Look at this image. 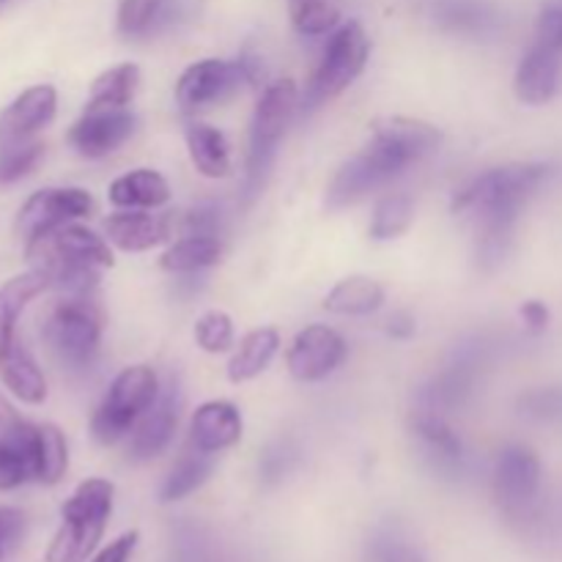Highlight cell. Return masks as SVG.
Segmentation results:
<instances>
[{"label": "cell", "mask_w": 562, "mask_h": 562, "mask_svg": "<svg viewBox=\"0 0 562 562\" xmlns=\"http://www.w3.org/2000/svg\"><path fill=\"white\" fill-rule=\"evenodd\" d=\"M549 179L552 165L516 162L486 170L456 192L453 212L470 214L477 225L475 258L483 272H497L503 267L519 212Z\"/></svg>", "instance_id": "cell-1"}, {"label": "cell", "mask_w": 562, "mask_h": 562, "mask_svg": "<svg viewBox=\"0 0 562 562\" xmlns=\"http://www.w3.org/2000/svg\"><path fill=\"white\" fill-rule=\"evenodd\" d=\"M439 143L442 135L426 121L404 119V115L379 119L373 124L371 143L335 173L327 190V209H346L362 201L368 192L390 184L409 165L437 151Z\"/></svg>", "instance_id": "cell-2"}, {"label": "cell", "mask_w": 562, "mask_h": 562, "mask_svg": "<svg viewBox=\"0 0 562 562\" xmlns=\"http://www.w3.org/2000/svg\"><path fill=\"white\" fill-rule=\"evenodd\" d=\"M27 258L49 278V285L66 296H91L99 283V269L113 267V250L86 225H60L53 234L25 247Z\"/></svg>", "instance_id": "cell-3"}, {"label": "cell", "mask_w": 562, "mask_h": 562, "mask_svg": "<svg viewBox=\"0 0 562 562\" xmlns=\"http://www.w3.org/2000/svg\"><path fill=\"white\" fill-rule=\"evenodd\" d=\"M55 88L33 86L0 113V184H11L36 168L44 154L38 132L55 119Z\"/></svg>", "instance_id": "cell-4"}, {"label": "cell", "mask_w": 562, "mask_h": 562, "mask_svg": "<svg viewBox=\"0 0 562 562\" xmlns=\"http://www.w3.org/2000/svg\"><path fill=\"white\" fill-rule=\"evenodd\" d=\"M300 93L291 80H278L263 88L250 121V148H247V173L241 187V206H252L267 187L269 173L278 159L280 140L294 121Z\"/></svg>", "instance_id": "cell-5"}, {"label": "cell", "mask_w": 562, "mask_h": 562, "mask_svg": "<svg viewBox=\"0 0 562 562\" xmlns=\"http://www.w3.org/2000/svg\"><path fill=\"white\" fill-rule=\"evenodd\" d=\"M113 483L102 477L80 483L60 508V527L44 562H86L99 547L113 514Z\"/></svg>", "instance_id": "cell-6"}, {"label": "cell", "mask_w": 562, "mask_h": 562, "mask_svg": "<svg viewBox=\"0 0 562 562\" xmlns=\"http://www.w3.org/2000/svg\"><path fill=\"white\" fill-rule=\"evenodd\" d=\"M499 344L492 335H470L461 340L442 366V371L434 373L417 393V409L437 412V415L448 417L450 412L467 406V401L475 393L477 382L488 366L494 362Z\"/></svg>", "instance_id": "cell-7"}, {"label": "cell", "mask_w": 562, "mask_h": 562, "mask_svg": "<svg viewBox=\"0 0 562 562\" xmlns=\"http://www.w3.org/2000/svg\"><path fill=\"white\" fill-rule=\"evenodd\" d=\"M102 324V311L91 296H66L44 322V344L66 371L86 373L97 362Z\"/></svg>", "instance_id": "cell-8"}, {"label": "cell", "mask_w": 562, "mask_h": 562, "mask_svg": "<svg viewBox=\"0 0 562 562\" xmlns=\"http://www.w3.org/2000/svg\"><path fill=\"white\" fill-rule=\"evenodd\" d=\"M159 379L154 368L132 366L124 368L113 384L108 387V395L97 406L91 417V437L99 445H115L132 434L143 415L151 409L154 401L159 398Z\"/></svg>", "instance_id": "cell-9"}, {"label": "cell", "mask_w": 562, "mask_h": 562, "mask_svg": "<svg viewBox=\"0 0 562 562\" xmlns=\"http://www.w3.org/2000/svg\"><path fill=\"white\" fill-rule=\"evenodd\" d=\"M541 459L527 445H505L494 464V499L505 519L516 527L541 521Z\"/></svg>", "instance_id": "cell-10"}, {"label": "cell", "mask_w": 562, "mask_h": 562, "mask_svg": "<svg viewBox=\"0 0 562 562\" xmlns=\"http://www.w3.org/2000/svg\"><path fill=\"white\" fill-rule=\"evenodd\" d=\"M368 55H371V42H368L360 22H346V25H340L329 36L327 49L322 55V64L313 71L300 108L311 113V110L322 108L324 102L344 93L362 75V69L368 64Z\"/></svg>", "instance_id": "cell-11"}, {"label": "cell", "mask_w": 562, "mask_h": 562, "mask_svg": "<svg viewBox=\"0 0 562 562\" xmlns=\"http://www.w3.org/2000/svg\"><path fill=\"white\" fill-rule=\"evenodd\" d=\"M93 212V198L80 187H47L38 190L22 203L16 214V236L27 245L38 241L42 236L53 234L60 225L88 217Z\"/></svg>", "instance_id": "cell-12"}, {"label": "cell", "mask_w": 562, "mask_h": 562, "mask_svg": "<svg viewBox=\"0 0 562 562\" xmlns=\"http://www.w3.org/2000/svg\"><path fill=\"white\" fill-rule=\"evenodd\" d=\"M38 426L27 423L0 393V492L36 481Z\"/></svg>", "instance_id": "cell-13"}, {"label": "cell", "mask_w": 562, "mask_h": 562, "mask_svg": "<svg viewBox=\"0 0 562 562\" xmlns=\"http://www.w3.org/2000/svg\"><path fill=\"white\" fill-rule=\"evenodd\" d=\"M181 409H184V390H181L179 376H173L159 390V398L154 401L151 409L132 428L126 456L132 461H151L157 456H162L168 450V445L173 442Z\"/></svg>", "instance_id": "cell-14"}, {"label": "cell", "mask_w": 562, "mask_h": 562, "mask_svg": "<svg viewBox=\"0 0 562 562\" xmlns=\"http://www.w3.org/2000/svg\"><path fill=\"white\" fill-rule=\"evenodd\" d=\"M241 82H247V77L239 58H203L181 71L179 82H176V102L184 113H195V110L228 99L231 93L239 91Z\"/></svg>", "instance_id": "cell-15"}, {"label": "cell", "mask_w": 562, "mask_h": 562, "mask_svg": "<svg viewBox=\"0 0 562 562\" xmlns=\"http://www.w3.org/2000/svg\"><path fill=\"white\" fill-rule=\"evenodd\" d=\"M349 346L338 329L311 324L294 338L289 349V371L300 382H322L344 366Z\"/></svg>", "instance_id": "cell-16"}, {"label": "cell", "mask_w": 562, "mask_h": 562, "mask_svg": "<svg viewBox=\"0 0 562 562\" xmlns=\"http://www.w3.org/2000/svg\"><path fill=\"white\" fill-rule=\"evenodd\" d=\"M135 115L126 108H86V115L71 124L69 143L82 157L99 159L124 146L135 135Z\"/></svg>", "instance_id": "cell-17"}, {"label": "cell", "mask_w": 562, "mask_h": 562, "mask_svg": "<svg viewBox=\"0 0 562 562\" xmlns=\"http://www.w3.org/2000/svg\"><path fill=\"white\" fill-rule=\"evenodd\" d=\"M412 434L423 445L428 467L445 481H459L464 475L467 453L461 445L459 434L448 426L445 415L428 409H415L412 415Z\"/></svg>", "instance_id": "cell-18"}, {"label": "cell", "mask_w": 562, "mask_h": 562, "mask_svg": "<svg viewBox=\"0 0 562 562\" xmlns=\"http://www.w3.org/2000/svg\"><path fill=\"white\" fill-rule=\"evenodd\" d=\"M560 71L562 60L560 53L543 47V44H532L530 49L521 58L519 69H516L514 88L519 102L525 104H547L549 99H554L560 88Z\"/></svg>", "instance_id": "cell-19"}, {"label": "cell", "mask_w": 562, "mask_h": 562, "mask_svg": "<svg viewBox=\"0 0 562 562\" xmlns=\"http://www.w3.org/2000/svg\"><path fill=\"white\" fill-rule=\"evenodd\" d=\"M192 448L220 453L241 439V415L231 401H206L192 415Z\"/></svg>", "instance_id": "cell-20"}, {"label": "cell", "mask_w": 562, "mask_h": 562, "mask_svg": "<svg viewBox=\"0 0 562 562\" xmlns=\"http://www.w3.org/2000/svg\"><path fill=\"white\" fill-rule=\"evenodd\" d=\"M439 25L456 36L475 38V42H488L503 31V14L497 5L486 0H442L434 11Z\"/></svg>", "instance_id": "cell-21"}, {"label": "cell", "mask_w": 562, "mask_h": 562, "mask_svg": "<svg viewBox=\"0 0 562 562\" xmlns=\"http://www.w3.org/2000/svg\"><path fill=\"white\" fill-rule=\"evenodd\" d=\"M104 234H108L110 245H115L119 250L143 252L168 239L173 234V225H170V217H151L146 212L126 209V212L110 214L104 220Z\"/></svg>", "instance_id": "cell-22"}, {"label": "cell", "mask_w": 562, "mask_h": 562, "mask_svg": "<svg viewBox=\"0 0 562 562\" xmlns=\"http://www.w3.org/2000/svg\"><path fill=\"white\" fill-rule=\"evenodd\" d=\"M47 289L49 278L42 269H31V272L25 274H16V278L5 280V283L0 285V357L20 344V338H16L20 316L25 313V307Z\"/></svg>", "instance_id": "cell-23"}, {"label": "cell", "mask_w": 562, "mask_h": 562, "mask_svg": "<svg viewBox=\"0 0 562 562\" xmlns=\"http://www.w3.org/2000/svg\"><path fill=\"white\" fill-rule=\"evenodd\" d=\"M0 382L5 384L11 395H16V398L31 406L42 404L47 398V379H44L42 368L31 357V351L22 346V340L0 357Z\"/></svg>", "instance_id": "cell-24"}, {"label": "cell", "mask_w": 562, "mask_h": 562, "mask_svg": "<svg viewBox=\"0 0 562 562\" xmlns=\"http://www.w3.org/2000/svg\"><path fill=\"white\" fill-rule=\"evenodd\" d=\"M110 203L119 209H157L170 201V187L157 170L137 168L110 184Z\"/></svg>", "instance_id": "cell-25"}, {"label": "cell", "mask_w": 562, "mask_h": 562, "mask_svg": "<svg viewBox=\"0 0 562 562\" xmlns=\"http://www.w3.org/2000/svg\"><path fill=\"white\" fill-rule=\"evenodd\" d=\"M187 148L198 173L206 179H225L231 176V148L217 126L192 121L187 126Z\"/></svg>", "instance_id": "cell-26"}, {"label": "cell", "mask_w": 562, "mask_h": 562, "mask_svg": "<svg viewBox=\"0 0 562 562\" xmlns=\"http://www.w3.org/2000/svg\"><path fill=\"white\" fill-rule=\"evenodd\" d=\"M280 349V335L272 327H258L252 333H247L239 340V349L231 357L228 362V379L234 384L250 382V379L261 376L269 368V362L274 360Z\"/></svg>", "instance_id": "cell-27"}, {"label": "cell", "mask_w": 562, "mask_h": 562, "mask_svg": "<svg viewBox=\"0 0 562 562\" xmlns=\"http://www.w3.org/2000/svg\"><path fill=\"white\" fill-rule=\"evenodd\" d=\"M384 305V289L371 278H344L324 300V307L335 316H371Z\"/></svg>", "instance_id": "cell-28"}, {"label": "cell", "mask_w": 562, "mask_h": 562, "mask_svg": "<svg viewBox=\"0 0 562 562\" xmlns=\"http://www.w3.org/2000/svg\"><path fill=\"white\" fill-rule=\"evenodd\" d=\"M223 258V241L214 236H181L162 256L159 267L170 274H192L214 267Z\"/></svg>", "instance_id": "cell-29"}, {"label": "cell", "mask_w": 562, "mask_h": 562, "mask_svg": "<svg viewBox=\"0 0 562 562\" xmlns=\"http://www.w3.org/2000/svg\"><path fill=\"white\" fill-rule=\"evenodd\" d=\"M366 562H428L415 538L395 521H384L368 536Z\"/></svg>", "instance_id": "cell-30"}, {"label": "cell", "mask_w": 562, "mask_h": 562, "mask_svg": "<svg viewBox=\"0 0 562 562\" xmlns=\"http://www.w3.org/2000/svg\"><path fill=\"white\" fill-rule=\"evenodd\" d=\"M212 470V453H203V450L195 448L192 453L181 456L173 470L168 472V477H165L162 488H159V499L162 503H179V499L190 497L192 492H198L209 481Z\"/></svg>", "instance_id": "cell-31"}, {"label": "cell", "mask_w": 562, "mask_h": 562, "mask_svg": "<svg viewBox=\"0 0 562 562\" xmlns=\"http://www.w3.org/2000/svg\"><path fill=\"white\" fill-rule=\"evenodd\" d=\"M137 86H140V69L135 64L113 66L93 80L88 108H126L135 99Z\"/></svg>", "instance_id": "cell-32"}, {"label": "cell", "mask_w": 562, "mask_h": 562, "mask_svg": "<svg viewBox=\"0 0 562 562\" xmlns=\"http://www.w3.org/2000/svg\"><path fill=\"white\" fill-rule=\"evenodd\" d=\"M69 467V448L60 428L38 426V445H36V481L55 486L66 475Z\"/></svg>", "instance_id": "cell-33"}, {"label": "cell", "mask_w": 562, "mask_h": 562, "mask_svg": "<svg viewBox=\"0 0 562 562\" xmlns=\"http://www.w3.org/2000/svg\"><path fill=\"white\" fill-rule=\"evenodd\" d=\"M412 220H415V203H412V198L387 195L376 203V209H373V220L368 234L376 241L395 239V236H401L409 228Z\"/></svg>", "instance_id": "cell-34"}, {"label": "cell", "mask_w": 562, "mask_h": 562, "mask_svg": "<svg viewBox=\"0 0 562 562\" xmlns=\"http://www.w3.org/2000/svg\"><path fill=\"white\" fill-rule=\"evenodd\" d=\"M302 450L291 437H280L269 442L258 456V477L263 486H280L291 472L300 467Z\"/></svg>", "instance_id": "cell-35"}, {"label": "cell", "mask_w": 562, "mask_h": 562, "mask_svg": "<svg viewBox=\"0 0 562 562\" xmlns=\"http://www.w3.org/2000/svg\"><path fill=\"white\" fill-rule=\"evenodd\" d=\"M516 409L525 420L538 426H562V384L527 390L516 401Z\"/></svg>", "instance_id": "cell-36"}, {"label": "cell", "mask_w": 562, "mask_h": 562, "mask_svg": "<svg viewBox=\"0 0 562 562\" xmlns=\"http://www.w3.org/2000/svg\"><path fill=\"white\" fill-rule=\"evenodd\" d=\"M291 22L302 36H324V33L338 31L340 14L327 0H294Z\"/></svg>", "instance_id": "cell-37"}, {"label": "cell", "mask_w": 562, "mask_h": 562, "mask_svg": "<svg viewBox=\"0 0 562 562\" xmlns=\"http://www.w3.org/2000/svg\"><path fill=\"white\" fill-rule=\"evenodd\" d=\"M195 344L209 355H220L234 346V322L228 313L209 311L195 322Z\"/></svg>", "instance_id": "cell-38"}, {"label": "cell", "mask_w": 562, "mask_h": 562, "mask_svg": "<svg viewBox=\"0 0 562 562\" xmlns=\"http://www.w3.org/2000/svg\"><path fill=\"white\" fill-rule=\"evenodd\" d=\"M170 225L184 236H214V239H220L225 231V214L214 203H201L190 212H181L179 220L170 217Z\"/></svg>", "instance_id": "cell-39"}, {"label": "cell", "mask_w": 562, "mask_h": 562, "mask_svg": "<svg viewBox=\"0 0 562 562\" xmlns=\"http://www.w3.org/2000/svg\"><path fill=\"white\" fill-rule=\"evenodd\" d=\"M165 9V0H121L119 3V33L121 36H140L151 31Z\"/></svg>", "instance_id": "cell-40"}, {"label": "cell", "mask_w": 562, "mask_h": 562, "mask_svg": "<svg viewBox=\"0 0 562 562\" xmlns=\"http://www.w3.org/2000/svg\"><path fill=\"white\" fill-rule=\"evenodd\" d=\"M173 562H209V543L195 525L176 527Z\"/></svg>", "instance_id": "cell-41"}, {"label": "cell", "mask_w": 562, "mask_h": 562, "mask_svg": "<svg viewBox=\"0 0 562 562\" xmlns=\"http://www.w3.org/2000/svg\"><path fill=\"white\" fill-rule=\"evenodd\" d=\"M27 530V519L20 508L0 505V562H5L16 552Z\"/></svg>", "instance_id": "cell-42"}, {"label": "cell", "mask_w": 562, "mask_h": 562, "mask_svg": "<svg viewBox=\"0 0 562 562\" xmlns=\"http://www.w3.org/2000/svg\"><path fill=\"white\" fill-rule=\"evenodd\" d=\"M538 44L562 55V5H547L536 25Z\"/></svg>", "instance_id": "cell-43"}, {"label": "cell", "mask_w": 562, "mask_h": 562, "mask_svg": "<svg viewBox=\"0 0 562 562\" xmlns=\"http://www.w3.org/2000/svg\"><path fill=\"white\" fill-rule=\"evenodd\" d=\"M137 541H140V536H137L135 530L124 532V536L115 538L113 543H108L91 562H130L132 554H135Z\"/></svg>", "instance_id": "cell-44"}, {"label": "cell", "mask_w": 562, "mask_h": 562, "mask_svg": "<svg viewBox=\"0 0 562 562\" xmlns=\"http://www.w3.org/2000/svg\"><path fill=\"white\" fill-rule=\"evenodd\" d=\"M549 318H552V316H549V307L543 305V302L530 300V302H525V305H521V322H525V327L530 329L532 335L547 333Z\"/></svg>", "instance_id": "cell-45"}, {"label": "cell", "mask_w": 562, "mask_h": 562, "mask_svg": "<svg viewBox=\"0 0 562 562\" xmlns=\"http://www.w3.org/2000/svg\"><path fill=\"white\" fill-rule=\"evenodd\" d=\"M415 329H417V324H415V318H412V313L398 311V313H393V316L387 318V335H390V338L406 340V338H412V335H415Z\"/></svg>", "instance_id": "cell-46"}, {"label": "cell", "mask_w": 562, "mask_h": 562, "mask_svg": "<svg viewBox=\"0 0 562 562\" xmlns=\"http://www.w3.org/2000/svg\"><path fill=\"white\" fill-rule=\"evenodd\" d=\"M5 3V0H0V5H3Z\"/></svg>", "instance_id": "cell-47"}]
</instances>
